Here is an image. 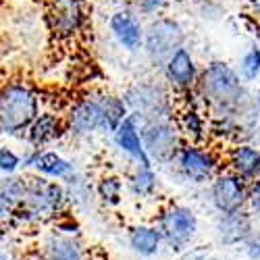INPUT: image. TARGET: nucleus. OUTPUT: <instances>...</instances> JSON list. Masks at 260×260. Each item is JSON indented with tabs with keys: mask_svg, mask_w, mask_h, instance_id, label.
<instances>
[{
	"mask_svg": "<svg viewBox=\"0 0 260 260\" xmlns=\"http://www.w3.org/2000/svg\"><path fill=\"white\" fill-rule=\"evenodd\" d=\"M69 208L67 191L58 181L44 177H27V191L17 214V225L54 223Z\"/></svg>",
	"mask_w": 260,
	"mask_h": 260,
	"instance_id": "f257e3e1",
	"label": "nucleus"
},
{
	"mask_svg": "<svg viewBox=\"0 0 260 260\" xmlns=\"http://www.w3.org/2000/svg\"><path fill=\"white\" fill-rule=\"evenodd\" d=\"M38 117V98L23 83H11L0 92V134L27 132Z\"/></svg>",
	"mask_w": 260,
	"mask_h": 260,
	"instance_id": "f03ea898",
	"label": "nucleus"
},
{
	"mask_svg": "<svg viewBox=\"0 0 260 260\" xmlns=\"http://www.w3.org/2000/svg\"><path fill=\"white\" fill-rule=\"evenodd\" d=\"M156 229L160 231L162 244L173 252L187 250L198 235L200 221L196 212L183 204H169L160 210L156 219Z\"/></svg>",
	"mask_w": 260,
	"mask_h": 260,
	"instance_id": "7ed1b4c3",
	"label": "nucleus"
},
{
	"mask_svg": "<svg viewBox=\"0 0 260 260\" xmlns=\"http://www.w3.org/2000/svg\"><path fill=\"white\" fill-rule=\"evenodd\" d=\"M200 92L216 108H229L240 102L242 83L225 62H212L202 73Z\"/></svg>",
	"mask_w": 260,
	"mask_h": 260,
	"instance_id": "20e7f679",
	"label": "nucleus"
},
{
	"mask_svg": "<svg viewBox=\"0 0 260 260\" xmlns=\"http://www.w3.org/2000/svg\"><path fill=\"white\" fill-rule=\"evenodd\" d=\"M177 171L181 177L191 183H206L212 181L221 173V160L212 150L196 144H185L175 154Z\"/></svg>",
	"mask_w": 260,
	"mask_h": 260,
	"instance_id": "39448f33",
	"label": "nucleus"
},
{
	"mask_svg": "<svg viewBox=\"0 0 260 260\" xmlns=\"http://www.w3.org/2000/svg\"><path fill=\"white\" fill-rule=\"evenodd\" d=\"M248 187L250 183L229 171L219 173L210 181V204L219 214L240 212L248 206Z\"/></svg>",
	"mask_w": 260,
	"mask_h": 260,
	"instance_id": "423d86ee",
	"label": "nucleus"
},
{
	"mask_svg": "<svg viewBox=\"0 0 260 260\" xmlns=\"http://www.w3.org/2000/svg\"><path fill=\"white\" fill-rule=\"evenodd\" d=\"M142 144L150 160L169 162L175 158L179 146V134L177 127L167 121H152L144 127L142 132Z\"/></svg>",
	"mask_w": 260,
	"mask_h": 260,
	"instance_id": "0eeeda50",
	"label": "nucleus"
},
{
	"mask_svg": "<svg viewBox=\"0 0 260 260\" xmlns=\"http://www.w3.org/2000/svg\"><path fill=\"white\" fill-rule=\"evenodd\" d=\"M183 40V34L175 21H156L152 27L148 29L146 36V48L152 60H169L173 54L179 50V44Z\"/></svg>",
	"mask_w": 260,
	"mask_h": 260,
	"instance_id": "6e6552de",
	"label": "nucleus"
},
{
	"mask_svg": "<svg viewBox=\"0 0 260 260\" xmlns=\"http://www.w3.org/2000/svg\"><path fill=\"white\" fill-rule=\"evenodd\" d=\"M254 219L248 210L240 212H229V214H219L214 221V237L216 242L225 248H235L242 246L248 235L254 231Z\"/></svg>",
	"mask_w": 260,
	"mask_h": 260,
	"instance_id": "1a4fd4ad",
	"label": "nucleus"
},
{
	"mask_svg": "<svg viewBox=\"0 0 260 260\" xmlns=\"http://www.w3.org/2000/svg\"><path fill=\"white\" fill-rule=\"evenodd\" d=\"M27 191V177H11L0 183V231L17 225V214Z\"/></svg>",
	"mask_w": 260,
	"mask_h": 260,
	"instance_id": "9d476101",
	"label": "nucleus"
},
{
	"mask_svg": "<svg viewBox=\"0 0 260 260\" xmlns=\"http://www.w3.org/2000/svg\"><path fill=\"white\" fill-rule=\"evenodd\" d=\"M90 248H85L81 237H67L50 231L40 248L42 260H88Z\"/></svg>",
	"mask_w": 260,
	"mask_h": 260,
	"instance_id": "9b49d317",
	"label": "nucleus"
},
{
	"mask_svg": "<svg viewBox=\"0 0 260 260\" xmlns=\"http://www.w3.org/2000/svg\"><path fill=\"white\" fill-rule=\"evenodd\" d=\"M127 246L134 252L136 258L140 260H150L160 254L162 250V237L160 231L156 229V225H134L127 229Z\"/></svg>",
	"mask_w": 260,
	"mask_h": 260,
	"instance_id": "f8f14e48",
	"label": "nucleus"
},
{
	"mask_svg": "<svg viewBox=\"0 0 260 260\" xmlns=\"http://www.w3.org/2000/svg\"><path fill=\"white\" fill-rule=\"evenodd\" d=\"M83 3L81 0H54L50 9V25L58 36H71L83 23Z\"/></svg>",
	"mask_w": 260,
	"mask_h": 260,
	"instance_id": "ddd939ff",
	"label": "nucleus"
},
{
	"mask_svg": "<svg viewBox=\"0 0 260 260\" xmlns=\"http://www.w3.org/2000/svg\"><path fill=\"white\" fill-rule=\"evenodd\" d=\"M229 173L252 183L260 179V150L250 144H237L227 154Z\"/></svg>",
	"mask_w": 260,
	"mask_h": 260,
	"instance_id": "4468645a",
	"label": "nucleus"
},
{
	"mask_svg": "<svg viewBox=\"0 0 260 260\" xmlns=\"http://www.w3.org/2000/svg\"><path fill=\"white\" fill-rule=\"evenodd\" d=\"M69 125L79 136L92 134L96 129H108L102 102L100 100H81L79 104H75V108L71 111V117H69Z\"/></svg>",
	"mask_w": 260,
	"mask_h": 260,
	"instance_id": "2eb2a0df",
	"label": "nucleus"
},
{
	"mask_svg": "<svg viewBox=\"0 0 260 260\" xmlns=\"http://www.w3.org/2000/svg\"><path fill=\"white\" fill-rule=\"evenodd\" d=\"M115 142L125 154H129L138 162L140 169H152V160L148 158L146 150H144V144H142V138L138 134L134 117H125L123 123L115 129Z\"/></svg>",
	"mask_w": 260,
	"mask_h": 260,
	"instance_id": "dca6fc26",
	"label": "nucleus"
},
{
	"mask_svg": "<svg viewBox=\"0 0 260 260\" xmlns=\"http://www.w3.org/2000/svg\"><path fill=\"white\" fill-rule=\"evenodd\" d=\"M25 165L34 167L38 171L40 177L44 179H67L73 175V165L69 160H64L56 152H34L29 158H25Z\"/></svg>",
	"mask_w": 260,
	"mask_h": 260,
	"instance_id": "f3484780",
	"label": "nucleus"
},
{
	"mask_svg": "<svg viewBox=\"0 0 260 260\" xmlns=\"http://www.w3.org/2000/svg\"><path fill=\"white\" fill-rule=\"evenodd\" d=\"M167 77L173 83V88L181 92H187L193 83H196V64L187 50L179 48L167 60Z\"/></svg>",
	"mask_w": 260,
	"mask_h": 260,
	"instance_id": "a211bd4d",
	"label": "nucleus"
},
{
	"mask_svg": "<svg viewBox=\"0 0 260 260\" xmlns=\"http://www.w3.org/2000/svg\"><path fill=\"white\" fill-rule=\"evenodd\" d=\"M111 27L115 38L119 40V44H123L129 50H136L142 44V27L138 25V21L127 15V13H117L111 19Z\"/></svg>",
	"mask_w": 260,
	"mask_h": 260,
	"instance_id": "6ab92c4d",
	"label": "nucleus"
},
{
	"mask_svg": "<svg viewBox=\"0 0 260 260\" xmlns=\"http://www.w3.org/2000/svg\"><path fill=\"white\" fill-rule=\"evenodd\" d=\"M60 132L58 119L54 115H38L34 123L27 127V138L34 146H44L52 142Z\"/></svg>",
	"mask_w": 260,
	"mask_h": 260,
	"instance_id": "aec40b11",
	"label": "nucleus"
},
{
	"mask_svg": "<svg viewBox=\"0 0 260 260\" xmlns=\"http://www.w3.org/2000/svg\"><path fill=\"white\" fill-rule=\"evenodd\" d=\"M129 191L134 193L136 198H150L158 187V179H156V173L152 169H140L134 173L127 181Z\"/></svg>",
	"mask_w": 260,
	"mask_h": 260,
	"instance_id": "412c9836",
	"label": "nucleus"
},
{
	"mask_svg": "<svg viewBox=\"0 0 260 260\" xmlns=\"http://www.w3.org/2000/svg\"><path fill=\"white\" fill-rule=\"evenodd\" d=\"M179 129L187 136V140H191V144H196L204 140V132L206 125L202 115L196 111V108H185V111L179 115Z\"/></svg>",
	"mask_w": 260,
	"mask_h": 260,
	"instance_id": "4be33fe9",
	"label": "nucleus"
},
{
	"mask_svg": "<svg viewBox=\"0 0 260 260\" xmlns=\"http://www.w3.org/2000/svg\"><path fill=\"white\" fill-rule=\"evenodd\" d=\"M96 193L102 204L119 206L123 200V181L117 175H104L96 185Z\"/></svg>",
	"mask_w": 260,
	"mask_h": 260,
	"instance_id": "5701e85b",
	"label": "nucleus"
},
{
	"mask_svg": "<svg viewBox=\"0 0 260 260\" xmlns=\"http://www.w3.org/2000/svg\"><path fill=\"white\" fill-rule=\"evenodd\" d=\"M54 233L67 235V237H81V225L77 223V219L73 214L64 212L54 221Z\"/></svg>",
	"mask_w": 260,
	"mask_h": 260,
	"instance_id": "b1692460",
	"label": "nucleus"
},
{
	"mask_svg": "<svg viewBox=\"0 0 260 260\" xmlns=\"http://www.w3.org/2000/svg\"><path fill=\"white\" fill-rule=\"evenodd\" d=\"M240 69H242V77L248 79V81L258 77V73H260V50H258V48H252V50L244 56Z\"/></svg>",
	"mask_w": 260,
	"mask_h": 260,
	"instance_id": "393cba45",
	"label": "nucleus"
},
{
	"mask_svg": "<svg viewBox=\"0 0 260 260\" xmlns=\"http://www.w3.org/2000/svg\"><path fill=\"white\" fill-rule=\"evenodd\" d=\"M246 210L250 212V216L254 221L260 223V179L252 181L248 187V206Z\"/></svg>",
	"mask_w": 260,
	"mask_h": 260,
	"instance_id": "a878e982",
	"label": "nucleus"
},
{
	"mask_svg": "<svg viewBox=\"0 0 260 260\" xmlns=\"http://www.w3.org/2000/svg\"><path fill=\"white\" fill-rule=\"evenodd\" d=\"M21 167V158L11 148H0V171L7 175H15L17 169Z\"/></svg>",
	"mask_w": 260,
	"mask_h": 260,
	"instance_id": "bb28decb",
	"label": "nucleus"
},
{
	"mask_svg": "<svg viewBox=\"0 0 260 260\" xmlns=\"http://www.w3.org/2000/svg\"><path fill=\"white\" fill-rule=\"evenodd\" d=\"M242 252L248 260H260V227H254L248 235V240L242 244Z\"/></svg>",
	"mask_w": 260,
	"mask_h": 260,
	"instance_id": "cd10ccee",
	"label": "nucleus"
},
{
	"mask_svg": "<svg viewBox=\"0 0 260 260\" xmlns=\"http://www.w3.org/2000/svg\"><path fill=\"white\" fill-rule=\"evenodd\" d=\"M88 260H108V256H106L104 252H98V250H92V248H90Z\"/></svg>",
	"mask_w": 260,
	"mask_h": 260,
	"instance_id": "c85d7f7f",
	"label": "nucleus"
},
{
	"mask_svg": "<svg viewBox=\"0 0 260 260\" xmlns=\"http://www.w3.org/2000/svg\"><path fill=\"white\" fill-rule=\"evenodd\" d=\"M142 3H144L146 9H156V7H160L162 3H167V0H142Z\"/></svg>",
	"mask_w": 260,
	"mask_h": 260,
	"instance_id": "c756f323",
	"label": "nucleus"
},
{
	"mask_svg": "<svg viewBox=\"0 0 260 260\" xmlns=\"http://www.w3.org/2000/svg\"><path fill=\"white\" fill-rule=\"evenodd\" d=\"M0 260H15L7 250H0Z\"/></svg>",
	"mask_w": 260,
	"mask_h": 260,
	"instance_id": "7c9ffc66",
	"label": "nucleus"
},
{
	"mask_svg": "<svg viewBox=\"0 0 260 260\" xmlns=\"http://www.w3.org/2000/svg\"><path fill=\"white\" fill-rule=\"evenodd\" d=\"M250 5H252V9H254V11H258V13H260V0H250Z\"/></svg>",
	"mask_w": 260,
	"mask_h": 260,
	"instance_id": "2f4dec72",
	"label": "nucleus"
},
{
	"mask_svg": "<svg viewBox=\"0 0 260 260\" xmlns=\"http://www.w3.org/2000/svg\"><path fill=\"white\" fill-rule=\"evenodd\" d=\"M258 106H260V92H258Z\"/></svg>",
	"mask_w": 260,
	"mask_h": 260,
	"instance_id": "473e14b6",
	"label": "nucleus"
},
{
	"mask_svg": "<svg viewBox=\"0 0 260 260\" xmlns=\"http://www.w3.org/2000/svg\"><path fill=\"white\" fill-rule=\"evenodd\" d=\"M136 260H140V258H136Z\"/></svg>",
	"mask_w": 260,
	"mask_h": 260,
	"instance_id": "72a5a7b5",
	"label": "nucleus"
}]
</instances>
